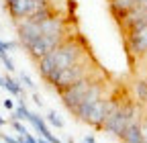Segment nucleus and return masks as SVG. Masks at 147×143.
Masks as SVG:
<instances>
[{
    "instance_id": "nucleus-10",
    "label": "nucleus",
    "mask_w": 147,
    "mask_h": 143,
    "mask_svg": "<svg viewBox=\"0 0 147 143\" xmlns=\"http://www.w3.org/2000/svg\"><path fill=\"white\" fill-rule=\"evenodd\" d=\"M49 123H53L55 127H61V121H59V117L55 113H49Z\"/></svg>"
},
{
    "instance_id": "nucleus-9",
    "label": "nucleus",
    "mask_w": 147,
    "mask_h": 143,
    "mask_svg": "<svg viewBox=\"0 0 147 143\" xmlns=\"http://www.w3.org/2000/svg\"><path fill=\"white\" fill-rule=\"evenodd\" d=\"M16 117L18 119H29V111L25 109V106H18V109H16Z\"/></svg>"
},
{
    "instance_id": "nucleus-5",
    "label": "nucleus",
    "mask_w": 147,
    "mask_h": 143,
    "mask_svg": "<svg viewBox=\"0 0 147 143\" xmlns=\"http://www.w3.org/2000/svg\"><path fill=\"white\" fill-rule=\"evenodd\" d=\"M127 45H129V51H131L135 57L147 55V27H143V29L129 35Z\"/></svg>"
},
{
    "instance_id": "nucleus-6",
    "label": "nucleus",
    "mask_w": 147,
    "mask_h": 143,
    "mask_svg": "<svg viewBox=\"0 0 147 143\" xmlns=\"http://www.w3.org/2000/svg\"><path fill=\"white\" fill-rule=\"evenodd\" d=\"M125 143H143V133H141V123L139 121H133L131 125L127 127V131L123 133L121 137Z\"/></svg>"
},
{
    "instance_id": "nucleus-12",
    "label": "nucleus",
    "mask_w": 147,
    "mask_h": 143,
    "mask_svg": "<svg viewBox=\"0 0 147 143\" xmlns=\"http://www.w3.org/2000/svg\"><path fill=\"white\" fill-rule=\"evenodd\" d=\"M0 125H2V119H0Z\"/></svg>"
},
{
    "instance_id": "nucleus-3",
    "label": "nucleus",
    "mask_w": 147,
    "mask_h": 143,
    "mask_svg": "<svg viewBox=\"0 0 147 143\" xmlns=\"http://www.w3.org/2000/svg\"><path fill=\"white\" fill-rule=\"evenodd\" d=\"M92 84H96V80L92 78V76H86V78L78 80L76 84H71L69 88H65V90L59 94L61 100H63V104L67 106L71 113L78 111V106L82 104V100H84V96L88 94V90L92 88Z\"/></svg>"
},
{
    "instance_id": "nucleus-11",
    "label": "nucleus",
    "mask_w": 147,
    "mask_h": 143,
    "mask_svg": "<svg viewBox=\"0 0 147 143\" xmlns=\"http://www.w3.org/2000/svg\"><path fill=\"white\" fill-rule=\"evenodd\" d=\"M21 143H39V141H35V137H31V135H27V137H25V139H23Z\"/></svg>"
},
{
    "instance_id": "nucleus-2",
    "label": "nucleus",
    "mask_w": 147,
    "mask_h": 143,
    "mask_svg": "<svg viewBox=\"0 0 147 143\" xmlns=\"http://www.w3.org/2000/svg\"><path fill=\"white\" fill-rule=\"evenodd\" d=\"M133 121H137V111H135L133 102H121L119 109L104 121L102 131H106L110 135H117V137H123V133L127 131V127Z\"/></svg>"
},
{
    "instance_id": "nucleus-1",
    "label": "nucleus",
    "mask_w": 147,
    "mask_h": 143,
    "mask_svg": "<svg viewBox=\"0 0 147 143\" xmlns=\"http://www.w3.org/2000/svg\"><path fill=\"white\" fill-rule=\"evenodd\" d=\"M84 55H86V51H84L82 41H78V39L71 37V39H65L59 47H55L49 55L41 57L37 63H39L41 76L47 82H51L55 76L59 74V72H63L65 67H69L74 63H78Z\"/></svg>"
},
{
    "instance_id": "nucleus-4",
    "label": "nucleus",
    "mask_w": 147,
    "mask_h": 143,
    "mask_svg": "<svg viewBox=\"0 0 147 143\" xmlns=\"http://www.w3.org/2000/svg\"><path fill=\"white\" fill-rule=\"evenodd\" d=\"M65 41V35H41L39 39H37L33 45L27 47V51L31 53V55L39 61L41 57L49 55V53L55 49V47H59L61 43Z\"/></svg>"
},
{
    "instance_id": "nucleus-8",
    "label": "nucleus",
    "mask_w": 147,
    "mask_h": 143,
    "mask_svg": "<svg viewBox=\"0 0 147 143\" xmlns=\"http://www.w3.org/2000/svg\"><path fill=\"white\" fill-rule=\"evenodd\" d=\"M4 86L8 88V90H10L12 94H21V86H18V82H14V80L6 78V80H4Z\"/></svg>"
},
{
    "instance_id": "nucleus-7",
    "label": "nucleus",
    "mask_w": 147,
    "mask_h": 143,
    "mask_svg": "<svg viewBox=\"0 0 147 143\" xmlns=\"http://www.w3.org/2000/svg\"><path fill=\"white\" fill-rule=\"evenodd\" d=\"M135 94L139 100H147V82H137L135 84Z\"/></svg>"
}]
</instances>
